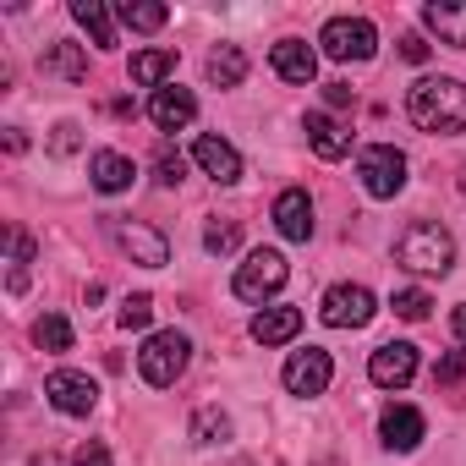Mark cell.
<instances>
[{
  "instance_id": "1",
  "label": "cell",
  "mask_w": 466,
  "mask_h": 466,
  "mask_svg": "<svg viewBox=\"0 0 466 466\" xmlns=\"http://www.w3.org/2000/svg\"><path fill=\"white\" fill-rule=\"evenodd\" d=\"M406 116L433 137L466 132V83L461 77H417L406 94Z\"/></svg>"
},
{
  "instance_id": "2",
  "label": "cell",
  "mask_w": 466,
  "mask_h": 466,
  "mask_svg": "<svg viewBox=\"0 0 466 466\" xmlns=\"http://www.w3.org/2000/svg\"><path fill=\"white\" fill-rule=\"evenodd\" d=\"M395 264L411 275H444L455 264V237L439 219H411L395 237Z\"/></svg>"
},
{
  "instance_id": "3",
  "label": "cell",
  "mask_w": 466,
  "mask_h": 466,
  "mask_svg": "<svg viewBox=\"0 0 466 466\" xmlns=\"http://www.w3.org/2000/svg\"><path fill=\"white\" fill-rule=\"evenodd\" d=\"M187 362H192V340H187L181 329H154V335L143 340V351H137V373H143V384H154V390H170V384L187 373Z\"/></svg>"
},
{
  "instance_id": "4",
  "label": "cell",
  "mask_w": 466,
  "mask_h": 466,
  "mask_svg": "<svg viewBox=\"0 0 466 466\" xmlns=\"http://www.w3.org/2000/svg\"><path fill=\"white\" fill-rule=\"evenodd\" d=\"M286 280H291V264H286L275 248H258V253H248V264L237 269L230 291H237L242 302H269V297H275Z\"/></svg>"
},
{
  "instance_id": "5",
  "label": "cell",
  "mask_w": 466,
  "mask_h": 466,
  "mask_svg": "<svg viewBox=\"0 0 466 466\" xmlns=\"http://www.w3.org/2000/svg\"><path fill=\"white\" fill-rule=\"evenodd\" d=\"M357 176H362V192L368 198H395L406 187V154L395 143H368L357 154Z\"/></svg>"
},
{
  "instance_id": "6",
  "label": "cell",
  "mask_w": 466,
  "mask_h": 466,
  "mask_svg": "<svg viewBox=\"0 0 466 466\" xmlns=\"http://www.w3.org/2000/svg\"><path fill=\"white\" fill-rule=\"evenodd\" d=\"M319 45H324L329 61H373L379 28H373L368 17H329L324 34H319Z\"/></svg>"
},
{
  "instance_id": "7",
  "label": "cell",
  "mask_w": 466,
  "mask_h": 466,
  "mask_svg": "<svg viewBox=\"0 0 466 466\" xmlns=\"http://www.w3.org/2000/svg\"><path fill=\"white\" fill-rule=\"evenodd\" d=\"M373 313H379V297L368 286H351V280L329 286L324 302H319V319L329 329H362V324H373Z\"/></svg>"
},
{
  "instance_id": "8",
  "label": "cell",
  "mask_w": 466,
  "mask_h": 466,
  "mask_svg": "<svg viewBox=\"0 0 466 466\" xmlns=\"http://www.w3.org/2000/svg\"><path fill=\"white\" fill-rule=\"evenodd\" d=\"M45 400H50L56 411H66V417H88V411L99 406V384H94L88 373H77V368H56V373L45 379Z\"/></svg>"
},
{
  "instance_id": "9",
  "label": "cell",
  "mask_w": 466,
  "mask_h": 466,
  "mask_svg": "<svg viewBox=\"0 0 466 466\" xmlns=\"http://www.w3.org/2000/svg\"><path fill=\"white\" fill-rule=\"evenodd\" d=\"M286 390L291 395H302V400H313V395H324L329 390V379H335V362H329V351L324 346H308V351H291V362H286Z\"/></svg>"
},
{
  "instance_id": "10",
  "label": "cell",
  "mask_w": 466,
  "mask_h": 466,
  "mask_svg": "<svg viewBox=\"0 0 466 466\" xmlns=\"http://www.w3.org/2000/svg\"><path fill=\"white\" fill-rule=\"evenodd\" d=\"M110 237H116V248H121V253H132V264H143V269H165V264H170V242L159 237L154 225L116 219V225H110Z\"/></svg>"
},
{
  "instance_id": "11",
  "label": "cell",
  "mask_w": 466,
  "mask_h": 466,
  "mask_svg": "<svg viewBox=\"0 0 466 466\" xmlns=\"http://www.w3.org/2000/svg\"><path fill=\"white\" fill-rule=\"evenodd\" d=\"M368 379H373L379 390H406V384L417 379V346H411V340L379 346V351L368 357Z\"/></svg>"
},
{
  "instance_id": "12",
  "label": "cell",
  "mask_w": 466,
  "mask_h": 466,
  "mask_svg": "<svg viewBox=\"0 0 466 466\" xmlns=\"http://www.w3.org/2000/svg\"><path fill=\"white\" fill-rule=\"evenodd\" d=\"M192 159H198V165H203V176H208V181H219V187L242 181V154L230 148L225 137H214V132H203V137L192 143Z\"/></svg>"
},
{
  "instance_id": "13",
  "label": "cell",
  "mask_w": 466,
  "mask_h": 466,
  "mask_svg": "<svg viewBox=\"0 0 466 466\" xmlns=\"http://www.w3.org/2000/svg\"><path fill=\"white\" fill-rule=\"evenodd\" d=\"M422 433H428V422H422L417 406H384V417H379V439H384V450L406 455V450L422 444Z\"/></svg>"
},
{
  "instance_id": "14",
  "label": "cell",
  "mask_w": 466,
  "mask_h": 466,
  "mask_svg": "<svg viewBox=\"0 0 466 466\" xmlns=\"http://www.w3.org/2000/svg\"><path fill=\"white\" fill-rule=\"evenodd\" d=\"M192 116H198V99H192L187 88H176V83H165V88L148 99V121H154L159 132H187Z\"/></svg>"
},
{
  "instance_id": "15",
  "label": "cell",
  "mask_w": 466,
  "mask_h": 466,
  "mask_svg": "<svg viewBox=\"0 0 466 466\" xmlns=\"http://www.w3.org/2000/svg\"><path fill=\"white\" fill-rule=\"evenodd\" d=\"M275 225H280V237L286 242H308L313 237V198L302 187H286L275 198Z\"/></svg>"
},
{
  "instance_id": "16",
  "label": "cell",
  "mask_w": 466,
  "mask_h": 466,
  "mask_svg": "<svg viewBox=\"0 0 466 466\" xmlns=\"http://www.w3.org/2000/svg\"><path fill=\"white\" fill-rule=\"evenodd\" d=\"M269 66H275V77H286V83H313V77H319V50H313L308 39H280V45L269 50Z\"/></svg>"
},
{
  "instance_id": "17",
  "label": "cell",
  "mask_w": 466,
  "mask_h": 466,
  "mask_svg": "<svg viewBox=\"0 0 466 466\" xmlns=\"http://www.w3.org/2000/svg\"><path fill=\"white\" fill-rule=\"evenodd\" d=\"M422 23L439 34V45L466 50V0H428V6H422Z\"/></svg>"
},
{
  "instance_id": "18",
  "label": "cell",
  "mask_w": 466,
  "mask_h": 466,
  "mask_svg": "<svg viewBox=\"0 0 466 466\" xmlns=\"http://www.w3.org/2000/svg\"><path fill=\"white\" fill-rule=\"evenodd\" d=\"M302 127H308V143H313L319 159H346V154H351V132H346L329 110H308Z\"/></svg>"
},
{
  "instance_id": "19",
  "label": "cell",
  "mask_w": 466,
  "mask_h": 466,
  "mask_svg": "<svg viewBox=\"0 0 466 466\" xmlns=\"http://www.w3.org/2000/svg\"><path fill=\"white\" fill-rule=\"evenodd\" d=\"M297 335H302V308H264L253 319V340L258 346H286Z\"/></svg>"
},
{
  "instance_id": "20",
  "label": "cell",
  "mask_w": 466,
  "mask_h": 466,
  "mask_svg": "<svg viewBox=\"0 0 466 466\" xmlns=\"http://www.w3.org/2000/svg\"><path fill=\"white\" fill-rule=\"evenodd\" d=\"M39 66H45V77H61V83H83V77H88V56H83V45H72V39L45 45Z\"/></svg>"
},
{
  "instance_id": "21",
  "label": "cell",
  "mask_w": 466,
  "mask_h": 466,
  "mask_svg": "<svg viewBox=\"0 0 466 466\" xmlns=\"http://www.w3.org/2000/svg\"><path fill=\"white\" fill-rule=\"evenodd\" d=\"M132 176H137V170H132V159H127V154H116V148H99V154L88 159V181H94L99 192H127V187H132Z\"/></svg>"
},
{
  "instance_id": "22",
  "label": "cell",
  "mask_w": 466,
  "mask_h": 466,
  "mask_svg": "<svg viewBox=\"0 0 466 466\" xmlns=\"http://www.w3.org/2000/svg\"><path fill=\"white\" fill-rule=\"evenodd\" d=\"M72 17H77V28H83L99 50L116 45V23H110V6H105V0H72Z\"/></svg>"
},
{
  "instance_id": "23",
  "label": "cell",
  "mask_w": 466,
  "mask_h": 466,
  "mask_svg": "<svg viewBox=\"0 0 466 466\" xmlns=\"http://www.w3.org/2000/svg\"><path fill=\"white\" fill-rule=\"evenodd\" d=\"M170 72H176V50H137L132 56V83L137 88H165L170 83Z\"/></svg>"
},
{
  "instance_id": "24",
  "label": "cell",
  "mask_w": 466,
  "mask_h": 466,
  "mask_svg": "<svg viewBox=\"0 0 466 466\" xmlns=\"http://www.w3.org/2000/svg\"><path fill=\"white\" fill-rule=\"evenodd\" d=\"M208 83L214 88H242V77H248V56H242V45H219L214 56H208Z\"/></svg>"
},
{
  "instance_id": "25",
  "label": "cell",
  "mask_w": 466,
  "mask_h": 466,
  "mask_svg": "<svg viewBox=\"0 0 466 466\" xmlns=\"http://www.w3.org/2000/svg\"><path fill=\"white\" fill-rule=\"evenodd\" d=\"M165 6H159V0H127V6H121V23L132 28V34H159L165 28Z\"/></svg>"
},
{
  "instance_id": "26",
  "label": "cell",
  "mask_w": 466,
  "mask_h": 466,
  "mask_svg": "<svg viewBox=\"0 0 466 466\" xmlns=\"http://www.w3.org/2000/svg\"><path fill=\"white\" fill-rule=\"evenodd\" d=\"M192 439H198V444H225V439H230V417H225L219 406H198V411H192Z\"/></svg>"
},
{
  "instance_id": "27",
  "label": "cell",
  "mask_w": 466,
  "mask_h": 466,
  "mask_svg": "<svg viewBox=\"0 0 466 466\" xmlns=\"http://www.w3.org/2000/svg\"><path fill=\"white\" fill-rule=\"evenodd\" d=\"M34 346H39V351H72V324H66L61 313H45V319L34 324Z\"/></svg>"
},
{
  "instance_id": "28",
  "label": "cell",
  "mask_w": 466,
  "mask_h": 466,
  "mask_svg": "<svg viewBox=\"0 0 466 466\" xmlns=\"http://www.w3.org/2000/svg\"><path fill=\"white\" fill-rule=\"evenodd\" d=\"M203 248H208L214 258L237 253V248H242V225H237V219H208V230H203Z\"/></svg>"
},
{
  "instance_id": "29",
  "label": "cell",
  "mask_w": 466,
  "mask_h": 466,
  "mask_svg": "<svg viewBox=\"0 0 466 466\" xmlns=\"http://www.w3.org/2000/svg\"><path fill=\"white\" fill-rule=\"evenodd\" d=\"M116 319H121V329H148V319H154V297H148V291H132V297L121 302Z\"/></svg>"
},
{
  "instance_id": "30",
  "label": "cell",
  "mask_w": 466,
  "mask_h": 466,
  "mask_svg": "<svg viewBox=\"0 0 466 466\" xmlns=\"http://www.w3.org/2000/svg\"><path fill=\"white\" fill-rule=\"evenodd\" d=\"M390 308H395L400 319H411V324H422L433 302H428V291H417V286H406V291H395V302H390Z\"/></svg>"
},
{
  "instance_id": "31",
  "label": "cell",
  "mask_w": 466,
  "mask_h": 466,
  "mask_svg": "<svg viewBox=\"0 0 466 466\" xmlns=\"http://www.w3.org/2000/svg\"><path fill=\"white\" fill-rule=\"evenodd\" d=\"M433 379L444 384V390H466V351H450V357H439V368H433Z\"/></svg>"
},
{
  "instance_id": "32",
  "label": "cell",
  "mask_w": 466,
  "mask_h": 466,
  "mask_svg": "<svg viewBox=\"0 0 466 466\" xmlns=\"http://www.w3.org/2000/svg\"><path fill=\"white\" fill-rule=\"evenodd\" d=\"M154 170H159V181H165V187H176V181H181V170H187V159H181L170 143H159V154H154Z\"/></svg>"
},
{
  "instance_id": "33",
  "label": "cell",
  "mask_w": 466,
  "mask_h": 466,
  "mask_svg": "<svg viewBox=\"0 0 466 466\" xmlns=\"http://www.w3.org/2000/svg\"><path fill=\"white\" fill-rule=\"evenodd\" d=\"M6 242H12V258H17V269H23V264H34V237H28L23 225H6Z\"/></svg>"
},
{
  "instance_id": "34",
  "label": "cell",
  "mask_w": 466,
  "mask_h": 466,
  "mask_svg": "<svg viewBox=\"0 0 466 466\" xmlns=\"http://www.w3.org/2000/svg\"><path fill=\"white\" fill-rule=\"evenodd\" d=\"M72 466H116V461H110V450H105L99 439H88V444H77V455H72Z\"/></svg>"
},
{
  "instance_id": "35",
  "label": "cell",
  "mask_w": 466,
  "mask_h": 466,
  "mask_svg": "<svg viewBox=\"0 0 466 466\" xmlns=\"http://www.w3.org/2000/svg\"><path fill=\"white\" fill-rule=\"evenodd\" d=\"M77 143H83V127H77V121H61V127H56V137H50V148H56V154H72Z\"/></svg>"
},
{
  "instance_id": "36",
  "label": "cell",
  "mask_w": 466,
  "mask_h": 466,
  "mask_svg": "<svg viewBox=\"0 0 466 466\" xmlns=\"http://www.w3.org/2000/svg\"><path fill=\"white\" fill-rule=\"evenodd\" d=\"M351 99H357V94H351V83H324V105H329V110H346Z\"/></svg>"
},
{
  "instance_id": "37",
  "label": "cell",
  "mask_w": 466,
  "mask_h": 466,
  "mask_svg": "<svg viewBox=\"0 0 466 466\" xmlns=\"http://www.w3.org/2000/svg\"><path fill=\"white\" fill-rule=\"evenodd\" d=\"M400 56H406L411 66H422V61H428V45H422V34H406V39H400Z\"/></svg>"
},
{
  "instance_id": "38",
  "label": "cell",
  "mask_w": 466,
  "mask_h": 466,
  "mask_svg": "<svg viewBox=\"0 0 466 466\" xmlns=\"http://www.w3.org/2000/svg\"><path fill=\"white\" fill-rule=\"evenodd\" d=\"M450 329H455V340H461V346H466V302H461V308H455V319H450Z\"/></svg>"
},
{
  "instance_id": "39",
  "label": "cell",
  "mask_w": 466,
  "mask_h": 466,
  "mask_svg": "<svg viewBox=\"0 0 466 466\" xmlns=\"http://www.w3.org/2000/svg\"><path fill=\"white\" fill-rule=\"evenodd\" d=\"M28 466H61V461H56V455H34Z\"/></svg>"
},
{
  "instance_id": "40",
  "label": "cell",
  "mask_w": 466,
  "mask_h": 466,
  "mask_svg": "<svg viewBox=\"0 0 466 466\" xmlns=\"http://www.w3.org/2000/svg\"><path fill=\"white\" fill-rule=\"evenodd\" d=\"M461 198H466V170H461Z\"/></svg>"
}]
</instances>
